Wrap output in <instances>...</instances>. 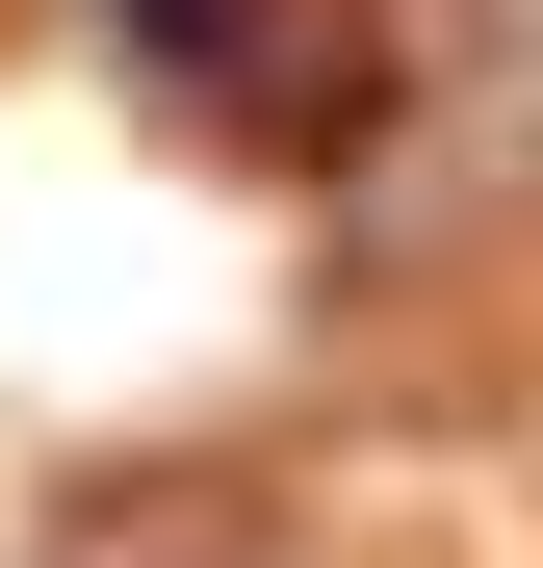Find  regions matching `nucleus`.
Here are the masks:
<instances>
[{
    "label": "nucleus",
    "mask_w": 543,
    "mask_h": 568,
    "mask_svg": "<svg viewBox=\"0 0 543 568\" xmlns=\"http://www.w3.org/2000/svg\"><path fill=\"white\" fill-rule=\"evenodd\" d=\"M104 27H130L155 78H233V52H259V0H104Z\"/></svg>",
    "instance_id": "nucleus-2"
},
{
    "label": "nucleus",
    "mask_w": 543,
    "mask_h": 568,
    "mask_svg": "<svg viewBox=\"0 0 543 568\" xmlns=\"http://www.w3.org/2000/svg\"><path fill=\"white\" fill-rule=\"evenodd\" d=\"M440 27H466V52H543V0H440Z\"/></svg>",
    "instance_id": "nucleus-3"
},
{
    "label": "nucleus",
    "mask_w": 543,
    "mask_h": 568,
    "mask_svg": "<svg viewBox=\"0 0 543 568\" xmlns=\"http://www.w3.org/2000/svg\"><path fill=\"white\" fill-rule=\"evenodd\" d=\"M52 568H311V542H285V491H233V465H130V491L52 517Z\"/></svg>",
    "instance_id": "nucleus-1"
}]
</instances>
